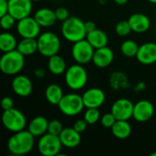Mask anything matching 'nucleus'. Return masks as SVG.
<instances>
[{"label": "nucleus", "mask_w": 156, "mask_h": 156, "mask_svg": "<svg viewBox=\"0 0 156 156\" xmlns=\"http://www.w3.org/2000/svg\"><path fill=\"white\" fill-rule=\"evenodd\" d=\"M35 138L28 130L14 133L7 141V149L14 155L27 154L33 150Z\"/></svg>", "instance_id": "obj_1"}, {"label": "nucleus", "mask_w": 156, "mask_h": 156, "mask_svg": "<svg viewBox=\"0 0 156 156\" xmlns=\"http://www.w3.org/2000/svg\"><path fill=\"white\" fill-rule=\"evenodd\" d=\"M61 34L67 41L71 43L82 40L87 36L85 22L78 16H69L61 24Z\"/></svg>", "instance_id": "obj_2"}, {"label": "nucleus", "mask_w": 156, "mask_h": 156, "mask_svg": "<svg viewBox=\"0 0 156 156\" xmlns=\"http://www.w3.org/2000/svg\"><path fill=\"white\" fill-rule=\"evenodd\" d=\"M25 66V56L17 49L5 52L0 58V69L8 76L17 75Z\"/></svg>", "instance_id": "obj_3"}, {"label": "nucleus", "mask_w": 156, "mask_h": 156, "mask_svg": "<svg viewBox=\"0 0 156 156\" xmlns=\"http://www.w3.org/2000/svg\"><path fill=\"white\" fill-rule=\"evenodd\" d=\"M37 52L46 58H50L58 54L61 47V42L57 34L51 31L40 33L37 37Z\"/></svg>", "instance_id": "obj_4"}, {"label": "nucleus", "mask_w": 156, "mask_h": 156, "mask_svg": "<svg viewBox=\"0 0 156 156\" xmlns=\"http://www.w3.org/2000/svg\"><path fill=\"white\" fill-rule=\"evenodd\" d=\"M65 82L72 90H80L88 81V72L83 65L76 63L69 66L65 71Z\"/></svg>", "instance_id": "obj_5"}, {"label": "nucleus", "mask_w": 156, "mask_h": 156, "mask_svg": "<svg viewBox=\"0 0 156 156\" xmlns=\"http://www.w3.org/2000/svg\"><path fill=\"white\" fill-rule=\"evenodd\" d=\"M60 112L68 117L79 115L85 108L82 96L78 93H68L64 95L58 104Z\"/></svg>", "instance_id": "obj_6"}, {"label": "nucleus", "mask_w": 156, "mask_h": 156, "mask_svg": "<svg viewBox=\"0 0 156 156\" xmlns=\"http://www.w3.org/2000/svg\"><path fill=\"white\" fill-rule=\"evenodd\" d=\"M2 122L5 128L13 133L25 130L27 126L26 116L21 111L16 108L4 111L2 114Z\"/></svg>", "instance_id": "obj_7"}, {"label": "nucleus", "mask_w": 156, "mask_h": 156, "mask_svg": "<svg viewBox=\"0 0 156 156\" xmlns=\"http://www.w3.org/2000/svg\"><path fill=\"white\" fill-rule=\"evenodd\" d=\"M62 144L59 136L51 134L49 133H45L39 137L37 142V150L43 156H56L60 154Z\"/></svg>", "instance_id": "obj_8"}, {"label": "nucleus", "mask_w": 156, "mask_h": 156, "mask_svg": "<svg viewBox=\"0 0 156 156\" xmlns=\"http://www.w3.org/2000/svg\"><path fill=\"white\" fill-rule=\"evenodd\" d=\"M95 48L90 44V42L84 38L82 40L73 43L71 48V56L76 63L85 65L92 61Z\"/></svg>", "instance_id": "obj_9"}, {"label": "nucleus", "mask_w": 156, "mask_h": 156, "mask_svg": "<svg viewBox=\"0 0 156 156\" xmlns=\"http://www.w3.org/2000/svg\"><path fill=\"white\" fill-rule=\"evenodd\" d=\"M16 32L22 37H31L37 38L40 35L41 27L37 21L33 16H27L23 19H20L16 23Z\"/></svg>", "instance_id": "obj_10"}, {"label": "nucleus", "mask_w": 156, "mask_h": 156, "mask_svg": "<svg viewBox=\"0 0 156 156\" xmlns=\"http://www.w3.org/2000/svg\"><path fill=\"white\" fill-rule=\"evenodd\" d=\"M133 106L134 104L131 100L127 98H121L112 103L111 112L114 115L116 120L129 121L133 118Z\"/></svg>", "instance_id": "obj_11"}, {"label": "nucleus", "mask_w": 156, "mask_h": 156, "mask_svg": "<svg viewBox=\"0 0 156 156\" xmlns=\"http://www.w3.org/2000/svg\"><path fill=\"white\" fill-rule=\"evenodd\" d=\"M32 8V0H8V13L16 21L29 16Z\"/></svg>", "instance_id": "obj_12"}, {"label": "nucleus", "mask_w": 156, "mask_h": 156, "mask_svg": "<svg viewBox=\"0 0 156 156\" xmlns=\"http://www.w3.org/2000/svg\"><path fill=\"white\" fill-rule=\"evenodd\" d=\"M154 114V104L147 100H141L133 106V118L138 122H146L153 118Z\"/></svg>", "instance_id": "obj_13"}, {"label": "nucleus", "mask_w": 156, "mask_h": 156, "mask_svg": "<svg viewBox=\"0 0 156 156\" xmlns=\"http://www.w3.org/2000/svg\"><path fill=\"white\" fill-rule=\"evenodd\" d=\"M13 92L22 98L28 97L33 91V83L26 75H16L11 81Z\"/></svg>", "instance_id": "obj_14"}, {"label": "nucleus", "mask_w": 156, "mask_h": 156, "mask_svg": "<svg viewBox=\"0 0 156 156\" xmlns=\"http://www.w3.org/2000/svg\"><path fill=\"white\" fill-rule=\"evenodd\" d=\"M81 96L85 108H100L106 100L104 91L100 88H90L85 90Z\"/></svg>", "instance_id": "obj_15"}, {"label": "nucleus", "mask_w": 156, "mask_h": 156, "mask_svg": "<svg viewBox=\"0 0 156 156\" xmlns=\"http://www.w3.org/2000/svg\"><path fill=\"white\" fill-rule=\"evenodd\" d=\"M136 58L139 63L146 66L156 63V43L146 42L142 44L139 47Z\"/></svg>", "instance_id": "obj_16"}, {"label": "nucleus", "mask_w": 156, "mask_h": 156, "mask_svg": "<svg viewBox=\"0 0 156 156\" xmlns=\"http://www.w3.org/2000/svg\"><path fill=\"white\" fill-rule=\"evenodd\" d=\"M114 60V52L113 50L106 46L95 49L92 62L93 64L100 69H105L109 67Z\"/></svg>", "instance_id": "obj_17"}, {"label": "nucleus", "mask_w": 156, "mask_h": 156, "mask_svg": "<svg viewBox=\"0 0 156 156\" xmlns=\"http://www.w3.org/2000/svg\"><path fill=\"white\" fill-rule=\"evenodd\" d=\"M128 22L132 27L133 32L143 34L149 30L151 27V20L148 16L143 13H134L130 16Z\"/></svg>", "instance_id": "obj_18"}, {"label": "nucleus", "mask_w": 156, "mask_h": 156, "mask_svg": "<svg viewBox=\"0 0 156 156\" xmlns=\"http://www.w3.org/2000/svg\"><path fill=\"white\" fill-rule=\"evenodd\" d=\"M61 144L66 148H75L81 142V135L73 127L64 128L61 133L58 135Z\"/></svg>", "instance_id": "obj_19"}, {"label": "nucleus", "mask_w": 156, "mask_h": 156, "mask_svg": "<svg viewBox=\"0 0 156 156\" xmlns=\"http://www.w3.org/2000/svg\"><path fill=\"white\" fill-rule=\"evenodd\" d=\"M34 17L41 27H50L58 21L55 10L48 7H41L37 9L34 15Z\"/></svg>", "instance_id": "obj_20"}, {"label": "nucleus", "mask_w": 156, "mask_h": 156, "mask_svg": "<svg viewBox=\"0 0 156 156\" xmlns=\"http://www.w3.org/2000/svg\"><path fill=\"white\" fill-rule=\"evenodd\" d=\"M110 87L115 91H121L130 87V81L127 75L122 71H113L109 77Z\"/></svg>", "instance_id": "obj_21"}, {"label": "nucleus", "mask_w": 156, "mask_h": 156, "mask_svg": "<svg viewBox=\"0 0 156 156\" xmlns=\"http://www.w3.org/2000/svg\"><path fill=\"white\" fill-rule=\"evenodd\" d=\"M48 121L44 116H36L34 117L27 127V130L35 136L40 137L48 133Z\"/></svg>", "instance_id": "obj_22"}, {"label": "nucleus", "mask_w": 156, "mask_h": 156, "mask_svg": "<svg viewBox=\"0 0 156 156\" xmlns=\"http://www.w3.org/2000/svg\"><path fill=\"white\" fill-rule=\"evenodd\" d=\"M86 39L90 42V44L95 48H100L108 46L109 37L108 35L101 29L96 28L91 32L87 33Z\"/></svg>", "instance_id": "obj_23"}, {"label": "nucleus", "mask_w": 156, "mask_h": 156, "mask_svg": "<svg viewBox=\"0 0 156 156\" xmlns=\"http://www.w3.org/2000/svg\"><path fill=\"white\" fill-rule=\"evenodd\" d=\"M67 69L68 68H67V64H66L65 59L61 56H59L58 54L48 58V69L53 75L58 76V75L64 74L65 71L67 70Z\"/></svg>", "instance_id": "obj_24"}, {"label": "nucleus", "mask_w": 156, "mask_h": 156, "mask_svg": "<svg viewBox=\"0 0 156 156\" xmlns=\"http://www.w3.org/2000/svg\"><path fill=\"white\" fill-rule=\"evenodd\" d=\"M111 130L113 136L120 140L127 139L132 134V126L129 121L117 120Z\"/></svg>", "instance_id": "obj_25"}, {"label": "nucleus", "mask_w": 156, "mask_h": 156, "mask_svg": "<svg viewBox=\"0 0 156 156\" xmlns=\"http://www.w3.org/2000/svg\"><path fill=\"white\" fill-rule=\"evenodd\" d=\"M64 94H63L62 88L56 83L49 84L45 90V98L47 101L51 105L58 106Z\"/></svg>", "instance_id": "obj_26"}, {"label": "nucleus", "mask_w": 156, "mask_h": 156, "mask_svg": "<svg viewBox=\"0 0 156 156\" xmlns=\"http://www.w3.org/2000/svg\"><path fill=\"white\" fill-rule=\"evenodd\" d=\"M16 49L20 53H22L25 57L31 56L37 51V38H31V37L22 38L18 42Z\"/></svg>", "instance_id": "obj_27"}, {"label": "nucleus", "mask_w": 156, "mask_h": 156, "mask_svg": "<svg viewBox=\"0 0 156 156\" xmlns=\"http://www.w3.org/2000/svg\"><path fill=\"white\" fill-rule=\"evenodd\" d=\"M17 40L16 37L9 32H3L0 35V50L5 53L16 49Z\"/></svg>", "instance_id": "obj_28"}, {"label": "nucleus", "mask_w": 156, "mask_h": 156, "mask_svg": "<svg viewBox=\"0 0 156 156\" xmlns=\"http://www.w3.org/2000/svg\"><path fill=\"white\" fill-rule=\"evenodd\" d=\"M139 45L133 39L124 40L121 45V52L127 58H136L139 50Z\"/></svg>", "instance_id": "obj_29"}, {"label": "nucleus", "mask_w": 156, "mask_h": 156, "mask_svg": "<svg viewBox=\"0 0 156 156\" xmlns=\"http://www.w3.org/2000/svg\"><path fill=\"white\" fill-rule=\"evenodd\" d=\"M101 112L99 108H87L84 112L83 119L88 122V124H95L101 120Z\"/></svg>", "instance_id": "obj_30"}, {"label": "nucleus", "mask_w": 156, "mask_h": 156, "mask_svg": "<svg viewBox=\"0 0 156 156\" xmlns=\"http://www.w3.org/2000/svg\"><path fill=\"white\" fill-rule=\"evenodd\" d=\"M132 27L128 22V20H122L119 21L115 25V33L120 37H126L131 34Z\"/></svg>", "instance_id": "obj_31"}, {"label": "nucleus", "mask_w": 156, "mask_h": 156, "mask_svg": "<svg viewBox=\"0 0 156 156\" xmlns=\"http://www.w3.org/2000/svg\"><path fill=\"white\" fill-rule=\"evenodd\" d=\"M16 20L9 13L0 16V25L4 30L7 31V30H10L11 28H13L15 26H16Z\"/></svg>", "instance_id": "obj_32"}, {"label": "nucleus", "mask_w": 156, "mask_h": 156, "mask_svg": "<svg viewBox=\"0 0 156 156\" xmlns=\"http://www.w3.org/2000/svg\"><path fill=\"white\" fill-rule=\"evenodd\" d=\"M63 125L60 121L54 119L48 122V133L54 134V135H59L61 132L63 131Z\"/></svg>", "instance_id": "obj_33"}, {"label": "nucleus", "mask_w": 156, "mask_h": 156, "mask_svg": "<svg viewBox=\"0 0 156 156\" xmlns=\"http://www.w3.org/2000/svg\"><path fill=\"white\" fill-rule=\"evenodd\" d=\"M116 121H117L116 118L114 117V115L112 112H107V113L103 114L100 120L101 125L106 129H112V127L114 125Z\"/></svg>", "instance_id": "obj_34"}, {"label": "nucleus", "mask_w": 156, "mask_h": 156, "mask_svg": "<svg viewBox=\"0 0 156 156\" xmlns=\"http://www.w3.org/2000/svg\"><path fill=\"white\" fill-rule=\"evenodd\" d=\"M55 14H56L58 21H60V22L65 21L66 19H68L70 16L69 10L64 6H59V7L56 8L55 9Z\"/></svg>", "instance_id": "obj_35"}, {"label": "nucleus", "mask_w": 156, "mask_h": 156, "mask_svg": "<svg viewBox=\"0 0 156 156\" xmlns=\"http://www.w3.org/2000/svg\"><path fill=\"white\" fill-rule=\"evenodd\" d=\"M87 126H88V122L84 120V119H80V120H78L74 122L73 124V128L79 132L80 133H82L86 129H87Z\"/></svg>", "instance_id": "obj_36"}, {"label": "nucleus", "mask_w": 156, "mask_h": 156, "mask_svg": "<svg viewBox=\"0 0 156 156\" xmlns=\"http://www.w3.org/2000/svg\"><path fill=\"white\" fill-rule=\"evenodd\" d=\"M1 106L4 111L14 108V101L11 97H4L1 101Z\"/></svg>", "instance_id": "obj_37"}, {"label": "nucleus", "mask_w": 156, "mask_h": 156, "mask_svg": "<svg viewBox=\"0 0 156 156\" xmlns=\"http://www.w3.org/2000/svg\"><path fill=\"white\" fill-rule=\"evenodd\" d=\"M8 13V0H0V16Z\"/></svg>", "instance_id": "obj_38"}, {"label": "nucleus", "mask_w": 156, "mask_h": 156, "mask_svg": "<svg viewBox=\"0 0 156 156\" xmlns=\"http://www.w3.org/2000/svg\"><path fill=\"white\" fill-rule=\"evenodd\" d=\"M34 75L35 77H37V79H42L46 76V70L42 68H38V69H36L34 70Z\"/></svg>", "instance_id": "obj_39"}, {"label": "nucleus", "mask_w": 156, "mask_h": 156, "mask_svg": "<svg viewBox=\"0 0 156 156\" xmlns=\"http://www.w3.org/2000/svg\"><path fill=\"white\" fill-rule=\"evenodd\" d=\"M85 28H86L87 33H89V32L93 31L97 27H96V24L93 21H87V22H85Z\"/></svg>", "instance_id": "obj_40"}, {"label": "nucleus", "mask_w": 156, "mask_h": 156, "mask_svg": "<svg viewBox=\"0 0 156 156\" xmlns=\"http://www.w3.org/2000/svg\"><path fill=\"white\" fill-rule=\"evenodd\" d=\"M146 89V84L144 81H139L136 83V85L134 86V91L135 92H140L143 91Z\"/></svg>", "instance_id": "obj_41"}, {"label": "nucleus", "mask_w": 156, "mask_h": 156, "mask_svg": "<svg viewBox=\"0 0 156 156\" xmlns=\"http://www.w3.org/2000/svg\"><path fill=\"white\" fill-rule=\"evenodd\" d=\"M113 1L118 5H126L128 3L129 0H113Z\"/></svg>", "instance_id": "obj_42"}, {"label": "nucleus", "mask_w": 156, "mask_h": 156, "mask_svg": "<svg viewBox=\"0 0 156 156\" xmlns=\"http://www.w3.org/2000/svg\"><path fill=\"white\" fill-rule=\"evenodd\" d=\"M147 1H149L150 3H153V4H156V0H147Z\"/></svg>", "instance_id": "obj_43"}, {"label": "nucleus", "mask_w": 156, "mask_h": 156, "mask_svg": "<svg viewBox=\"0 0 156 156\" xmlns=\"http://www.w3.org/2000/svg\"><path fill=\"white\" fill-rule=\"evenodd\" d=\"M151 156H156V152L153 153V154H151Z\"/></svg>", "instance_id": "obj_44"}, {"label": "nucleus", "mask_w": 156, "mask_h": 156, "mask_svg": "<svg viewBox=\"0 0 156 156\" xmlns=\"http://www.w3.org/2000/svg\"><path fill=\"white\" fill-rule=\"evenodd\" d=\"M33 2H39V1H42V0H32Z\"/></svg>", "instance_id": "obj_45"}]
</instances>
